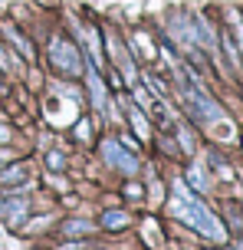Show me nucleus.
I'll return each instance as SVG.
<instances>
[{
    "instance_id": "1",
    "label": "nucleus",
    "mask_w": 243,
    "mask_h": 250,
    "mask_svg": "<svg viewBox=\"0 0 243 250\" xmlns=\"http://www.w3.org/2000/svg\"><path fill=\"white\" fill-rule=\"evenodd\" d=\"M171 211L178 214L181 221H187L194 230H201L204 237H214V240H224V237H227L224 224H220L217 217L207 211L201 201L194 198L187 188H184V181H174V201H171Z\"/></svg>"
},
{
    "instance_id": "2",
    "label": "nucleus",
    "mask_w": 243,
    "mask_h": 250,
    "mask_svg": "<svg viewBox=\"0 0 243 250\" xmlns=\"http://www.w3.org/2000/svg\"><path fill=\"white\" fill-rule=\"evenodd\" d=\"M178 76H181V86H184V92H181V96H184V109H187L197 122H217L220 105L204 92V86H201L191 73H184L181 66H178Z\"/></svg>"
},
{
    "instance_id": "3",
    "label": "nucleus",
    "mask_w": 243,
    "mask_h": 250,
    "mask_svg": "<svg viewBox=\"0 0 243 250\" xmlns=\"http://www.w3.org/2000/svg\"><path fill=\"white\" fill-rule=\"evenodd\" d=\"M50 56H53V66H59L63 73H69V76H76V73H82V62H79V50L73 46V43H66V40H53L50 43Z\"/></svg>"
},
{
    "instance_id": "4",
    "label": "nucleus",
    "mask_w": 243,
    "mask_h": 250,
    "mask_svg": "<svg viewBox=\"0 0 243 250\" xmlns=\"http://www.w3.org/2000/svg\"><path fill=\"white\" fill-rule=\"evenodd\" d=\"M102 158L109 162V168H118V171H125V175L138 171V162L122 148V142H118V138H109V142L102 145Z\"/></svg>"
},
{
    "instance_id": "5",
    "label": "nucleus",
    "mask_w": 243,
    "mask_h": 250,
    "mask_svg": "<svg viewBox=\"0 0 243 250\" xmlns=\"http://www.w3.org/2000/svg\"><path fill=\"white\" fill-rule=\"evenodd\" d=\"M26 214V198H13V201H0V217L10 227H17Z\"/></svg>"
},
{
    "instance_id": "6",
    "label": "nucleus",
    "mask_w": 243,
    "mask_h": 250,
    "mask_svg": "<svg viewBox=\"0 0 243 250\" xmlns=\"http://www.w3.org/2000/svg\"><path fill=\"white\" fill-rule=\"evenodd\" d=\"M26 178H30V168H26V165H10V168H0V185H3V188L26 185Z\"/></svg>"
},
{
    "instance_id": "7",
    "label": "nucleus",
    "mask_w": 243,
    "mask_h": 250,
    "mask_svg": "<svg viewBox=\"0 0 243 250\" xmlns=\"http://www.w3.org/2000/svg\"><path fill=\"white\" fill-rule=\"evenodd\" d=\"M89 92H92L95 109H99V112H109V96H105V86L99 83V76H95V73H89Z\"/></svg>"
},
{
    "instance_id": "8",
    "label": "nucleus",
    "mask_w": 243,
    "mask_h": 250,
    "mask_svg": "<svg viewBox=\"0 0 243 250\" xmlns=\"http://www.w3.org/2000/svg\"><path fill=\"white\" fill-rule=\"evenodd\" d=\"M102 224L112 227V230H122V227L128 224V214H125V211H105V214H102Z\"/></svg>"
},
{
    "instance_id": "9",
    "label": "nucleus",
    "mask_w": 243,
    "mask_h": 250,
    "mask_svg": "<svg viewBox=\"0 0 243 250\" xmlns=\"http://www.w3.org/2000/svg\"><path fill=\"white\" fill-rule=\"evenodd\" d=\"M7 37L13 40V46H17V50L23 53V56H30V60H33V46H30V43H26V40L20 37V33H17V30H13V26H7Z\"/></svg>"
},
{
    "instance_id": "10",
    "label": "nucleus",
    "mask_w": 243,
    "mask_h": 250,
    "mask_svg": "<svg viewBox=\"0 0 243 250\" xmlns=\"http://www.w3.org/2000/svg\"><path fill=\"white\" fill-rule=\"evenodd\" d=\"M131 125H135V132H138V138H148V122H145V115L138 112V109H131Z\"/></svg>"
},
{
    "instance_id": "11",
    "label": "nucleus",
    "mask_w": 243,
    "mask_h": 250,
    "mask_svg": "<svg viewBox=\"0 0 243 250\" xmlns=\"http://www.w3.org/2000/svg\"><path fill=\"white\" fill-rule=\"evenodd\" d=\"M66 230H69V234H79V230H82V234H89L92 224H89V221H82V224H79V221H73V224H66Z\"/></svg>"
},
{
    "instance_id": "12",
    "label": "nucleus",
    "mask_w": 243,
    "mask_h": 250,
    "mask_svg": "<svg viewBox=\"0 0 243 250\" xmlns=\"http://www.w3.org/2000/svg\"><path fill=\"white\" fill-rule=\"evenodd\" d=\"M191 185H194V188H201V191L207 188V181H204V171H201V168H191Z\"/></svg>"
},
{
    "instance_id": "13",
    "label": "nucleus",
    "mask_w": 243,
    "mask_h": 250,
    "mask_svg": "<svg viewBox=\"0 0 243 250\" xmlns=\"http://www.w3.org/2000/svg\"><path fill=\"white\" fill-rule=\"evenodd\" d=\"M178 138H181V145H184V151H194V138L187 135L184 128H181V132H178Z\"/></svg>"
},
{
    "instance_id": "14",
    "label": "nucleus",
    "mask_w": 243,
    "mask_h": 250,
    "mask_svg": "<svg viewBox=\"0 0 243 250\" xmlns=\"http://www.w3.org/2000/svg\"><path fill=\"white\" fill-rule=\"evenodd\" d=\"M46 162H50V168H63V155H59V151H50V158H46Z\"/></svg>"
},
{
    "instance_id": "15",
    "label": "nucleus",
    "mask_w": 243,
    "mask_h": 250,
    "mask_svg": "<svg viewBox=\"0 0 243 250\" xmlns=\"http://www.w3.org/2000/svg\"><path fill=\"white\" fill-rule=\"evenodd\" d=\"M148 86H151L154 92H165V83H158V79H154V76H148Z\"/></svg>"
},
{
    "instance_id": "16",
    "label": "nucleus",
    "mask_w": 243,
    "mask_h": 250,
    "mask_svg": "<svg viewBox=\"0 0 243 250\" xmlns=\"http://www.w3.org/2000/svg\"><path fill=\"white\" fill-rule=\"evenodd\" d=\"M76 135H79V138H86V135H89V125L79 122V125H76Z\"/></svg>"
},
{
    "instance_id": "17",
    "label": "nucleus",
    "mask_w": 243,
    "mask_h": 250,
    "mask_svg": "<svg viewBox=\"0 0 243 250\" xmlns=\"http://www.w3.org/2000/svg\"><path fill=\"white\" fill-rule=\"evenodd\" d=\"M125 194H128V198H141V188H138V185H131V188L125 191Z\"/></svg>"
},
{
    "instance_id": "18",
    "label": "nucleus",
    "mask_w": 243,
    "mask_h": 250,
    "mask_svg": "<svg viewBox=\"0 0 243 250\" xmlns=\"http://www.w3.org/2000/svg\"><path fill=\"white\" fill-rule=\"evenodd\" d=\"M233 23H237V37H240V43H243V20H240V17H233Z\"/></svg>"
},
{
    "instance_id": "19",
    "label": "nucleus",
    "mask_w": 243,
    "mask_h": 250,
    "mask_svg": "<svg viewBox=\"0 0 243 250\" xmlns=\"http://www.w3.org/2000/svg\"><path fill=\"white\" fill-rule=\"evenodd\" d=\"M0 142H10V132H7L3 125H0Z\"/></svg>"
},
{
    "instance_id": "20",
    "label": "nucleus",
    "mask_w": 243,
    "mask_h": 250,
    "mask_svg": "<svg viewBox=\"0 0 243 250\" xmlns=\"http://www.w3.org/2000/svg\"><path fill=\"white\" fill-rule=\"evenodd\" d=\"M7 158H10V155H7V151H0V168H3V162H7Z\"/></svg>"
},
{
    "instance_id": "21",
    "label": "nucleus",
    "mask_w": 243,
    "mask_h": 250,
    "mask_svg": "<svg viewBox=\"0 0 243 250\" xmlns=\"http://www.w3.org/2000/svg\"><path fill=\"white\" fill-rule=\"evenodd\" d=\"M0 66H7V56H3V50H0Z\"/></svg>"
}]
</instances>
